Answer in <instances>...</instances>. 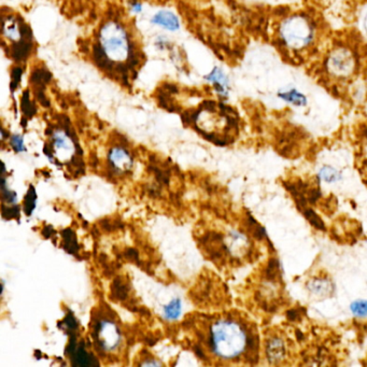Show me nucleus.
Masks as SVG:
<instances>
[{
  "mask_svg": "<svg viewBox=\"0 0 367 367\" xmlns=\"http://www.w3.org/2000/svg\"><path fill=\"white\" fill-rule=\"evenodd\" d=\"M320 34V25L313 14L304 10L289 12L276 25V45L291 59H302L315 50Z\"/></svg>",
  "mask_w": 367,
  "mask_h": 367,
  "instance_id": "f257e3e1",
  "label": "nucleus"
},
{
  "mask_svg": "<svg viewBox=\"0 0 367 367\" xmlns=\"http://www.w3.org/2000/svg\"><path fill=\"white\" fill-rule=\"evenodd\" d=\"M97 41V59L106 64V67H124L133 59L134 45L131 35L117 21L105 23L98 33Z\"/></svg>",
  "mask_w": 367,
  "mask_h": 367,
  "instance_id": "f03ea898",
  "label": "nucleus"
},
{
  "mask_svg": "<svg viewBox=\"0 0 367 367\" xmlns=\"http://www.w3.org/2000/svg\"><path fill=\"white\" fill-rule=\"evenodd\" d=\"M246 330L236 321L220 320L212 325L210 331V347L212 351L224 360L239 358L248 346Z\"/></svg>",
  "mask_w": 367,
  "mask_h": 367,
  "instance_id": "7ed1b4c3",
  "label": "nucleus"
},
{
  "mask_svg": "<svg viewBox=\"0 0 367 367\" xmlns=\"http://www.w3.org/2000/svg\"><path fill=\"white\" fill-rule=\"evenodd\" d=\"M358 69V53L347 43H335L323 57L322 70L325 75L337 83L354 79Z\"/></svg>",
  "mask_w": 367,
  "mask_h": 367,
  "instance_id": "20e7f679",
  "label": "nucleus"
},
{
  "mask_svg": "<svg viewBox=\"0 0 367 367\" xmlns=\"http://www.w3.org/2000/svg\"><path fill=\"white\" fill-rule=\"evenodd\" d=\"M93 335L97 345L105 351H112L121 342V332L110 320L97 321Z\"/></svg>",
  "mask_w": 367,
  "mask_h": 367,
  "instance_id": "39448f33",
  "label": "nucleus"
},
{
  "mask_svg": "<svg viewBox=\"0 0 367 367\" xmlns=\"http://www.w3.org/2000/svg\"><path fill=\"white\" fill-rule=\"evenodd\" d=\"M26 26L16 16L4 18L3 37L8 42L18 43L22 45L26 36Z\"/></svg>",
  "mask_w": 367,
  "mask_h": 367,
  "instance_id": "423d86ee",
  "label": "nucleus"
},
{
  "mask_svg": "<svg viewBox=\"0 0 367 367\" xmlns=\"http://www.w3.org/2000/svg\"><path fill=\"white\" fill-rule=\"evenodd\" d=\"M205 80L211 84L212 88L219 97L228 98L231 91L230 79L221 68L214 67L205 76Z\"/></svg>",
  "mask_w": 367,
  "mask_h": 367,
  "instance_id": "0eeeda50",
  "label": "nucleus"
},
{
  "mask_svg": "<svg viewBox=\"0 0 367 367\" xmlns=\"http://www.w3.org/2000/svg\"><path fill=\"white\" fill-rule=\"evenodd\" d=\"M276 96L284 104L294 108H305L308 106V97L298 88H281L278 91Z\"/></svg>",
  "mask_w": 367,
  "mask_h": 367,
  "instance_id": "6e6552de",
  "label": "nucleus"
},
{
  "mask_svg": "<svg viewBox=\"0 0 367 367\" xmlns=\"http://www.w3.org/2000/svg\"><path fill=\"white\" fill-rule=\"evenodd\" d=\"M109 162L113 168L119 173L131 170L133 167V158L127 150L122 146H115L109 152Z\"/></svg>",
  "mask_w": 367,
  "mask_h": 367,
  "instance_id": "1a4fd4ad",
  "label": "nucleus"
},
{
  "mask_svg": "<svg viewBox=\"0 0 367 367\" xmlns=\"http://www.w3.org/2000/svg\"><path fill=\"white\" fill-rule=\"evenodd\" d=\"M151 23L153 25L158 26L168 32H177L180 30V21H179L178 16L174 12L168 11V10H161V11L156 12L151 18Z\"/></svg>",
  "mask_w": 367,
  "mask_h": 367,
  "instance_id": "9d476101",
  "label": "nucleus"
},
{
  "mask_svg": "<svg viewBox=\"0 0 367 367\" xmlns=\"http://www.w3.org/2000/svg\"><path fill=\"white\" fill-rule=\"evenodd\" d=\"M74 141L65 131L57 129L53 133L52 146L55 153H70L74 152Z\"/></svg>",
  "mask_w": 367,
  "mask_h": 367,
  "instance_id": "9b49d317",
  "label": "nucleus"
},
{
  "mask_svg": "<svg viewBox=\"0 0 367 367\" xmlns=\"http://www.w3.org/2000/svg\"><path fill=\"white\" fill-rule=\"evenodd\" d=\"M72 364L75 366H91V365H98V363L95 360L94 356H91L86 352L84 348V344L82 342L81 345L78 346L75 352L71 354Z\"/></svg>",
  "mask_w": 367,
  "mask_h": 367,
  "instance_id": "f8f14e48",
  "label": "nucleus"
},
{
  "mask_svg": "<svg viewBox=\"0 0 367 367\" xmlns=\"http://www.w3.org/2000/svg\"><path fill=\"white\" fill-rule=\"evenodd\" d=\"M181 311H182V303L179 298H175L164 307L165 319L168 321L177 320L180 317Z\"/></svg>",
  "mask_w": 367,
  "mask_h": 367,
  "instance_id": "ddd939ff",
  "label": "nucleus"
},
{
  "mask_svg": "<svg viewBox=\"0 0 367 367\" xmlns=\"http://www.w3.org/2000/svg\"><path fill=\"white\" fill-rule=\"evenodd\" d=\"M284 352H286V348L281 340L274 338L268 342L267 354L271 360H280L284 358Z\"/></svg>",
  "mask_w": 367,
  "mask_h": 367,
  "instance_id": "4468645a",
  "label": "nucleus"
},
{
  "mask_svg": "<svg viewBox=\"0 0 367 367\" xmlns=\"http://www.w3.org/2000/svg\"><path fill=\"white\" fill-rule=\"evenodd\" d=\"M64 246H65L66 250L69 253H76V251L79 249L78 247L77 239H76L75 233L72 232L71 230L64 231Z\"/></svg>",
  "mask_w": 367,
  "mask_h": 367,
  "instance_id": "2eb2a0df",
  "label": "nucleus"
},
{
  "mask_svg": "<svg viewBox=\"0 0 367 367\" xmlns=\"http://www.w3.org/2000/svg\"><path fill=\"white\" fill-rule=\"evenodd\" d=\"M36 191H35L34 187L30 185V190H28V195L25 197V203H24V210H25V214L30 216L34 211L35 208H36Z\"/></svg>",
  "mask_w": 367,
  "mask_h": 367,
  "instance_id": "dca6fc26",
  "label": "nucleus"
},
{
  "mask_svg": "<svg viewBox=\"0 0 367 367\" xmlns=\"http://www.w3.org/2000/svg\"><path fill=\"white\" fill-rule=\"evenodd\" d=\"M113 296L117 300L124 301L127 298V294H129V289L125 286L123 282L120 281V279L115 280L112 286Z\"/></svg>",
  "mask_w": 367,
  "mask_h": 367,
  "instance_id": "f3484780",
  "label": "nucleus"
},
{
  "mask_svg": "<svg viewBox=\"0 0 367 367\" xmlns=\"http://www.w3.org/2000/svg\"><path fill=\"white\" fill-rule=\"evenodd\" d=\"M351 310L356 317L367 318V301H358L351 305Z\"/></svg>",
  "mask_w": 367,
  "mask_h": 367,
  "instance_id": "a211bd4d",
  "label": "nucleus"
},
{
  "mask_svg": "<svg viewBox=\"0 0 367 367\" xmlns=\"http://www.w3.org/2000/svg\"><path fill=\"white\" fill-rule=\"evenodd\" d=\"M3 199L4 201H6L9 204H13V205L16 203V201H18V197H16V192H12L10 191L9 189H7L5 178H3Z\"/></svg>",
  "mask_w": 367,
  "mask_h": 367,
  "instance_id": "6ab92c4d",
  "label": "nucleus"
},
{
  "mask_svg": "<svg viewBox=\"0 0 367 367\" xmlns=\"http://www.w3.org/2000/svg\"><path fill=\"white\" fill-rule=\"evenodd\" d=\"M10 144H11L12 148H13L14 151L20 152L25 151L26 148L24 146V141H23V137L20 135H13L10 139Z\"/></svg>",
  "mask_w": 367,
  "mask_h": 367,
  "instance_id": "aec40b11",
  "label": "nucleus"
},
{
  "mask_svg": "<svg viewBox=\"0 0 367 367\" xmlns=\"http://www.w3.org/2000/svg\"><path fill=\"white\" fill-rule=\"evenodd\" d=\"M321 175H322L323 179L325 181H329V182H332V181H336L339 177L337 171L335 169L331 168V167H325L321 171Z\"/></svg>",
  "mask_w": 367,
  "mask_h": 367,
  "instance_id": "412c9836",
  "label": "nucleus"
},
{
  "mask_svg": "<svg viewBox=\"0 0 367 367\" xmlns=\"http://www.w3.org/2000/svg\"><path fill=\"white\" fill-rule=\"evenodd\" d=\"M310 289L315 293L325 292V291H327V284L325 281H322V280H318V281H315L311 284Z\"/></svg>",
  "mask_w": 367,
  "mask_h": 367,
  "instance_id": "4be33fe9",
  "label": "nucleus"
},
{
  "mask_svg": "<svg viewBox=\"0 0 367 367\" xmlns=\"http://www.w3.org/2000/svg\"><path fill=\"white\" fill-rule=\"evenodd\" d=\"M64 323H65L66 327H67L68 329L71 330V331H74V330H76L78 327L77 320H76L75 317L71 315H68L67 317L65 318Z\"/></svg>",
  "mask_w": 367,
  "mask_h": 367,
  "instance_id": "5701e85b",
  "label": "nucleus"
},
{
  "mask_svg": "<svg viewBox=\"0 0 367 367\" xmlns=\"http://www.w3.org/2000/svg\"><path fill=\"white\" fill-rule=\"evenodd\" d=\"M8 219L18 218V207L14 205L13 207L8 208Z\"/></svg>",
  "mask_w": 367,
  "mask_h": 367,
  "instance_id": "b1692460",
  "label": "nucleus"
},
{
  "mask_svg": "<svg viewBox=\"0 0 367 367\" xmlns=\"http://www.w3.org/2000/svg\"><path fill=\"white\" fill-rule=\"evenodd\" d=\"M131 10L134 12V13H140L142 11V5L138 1H135V3L132 4Z\"/></svg>",
  "mask_w": 367,
  "mask_h": 367,
  "instance_id": "393cba45",
  "label": "nucleus"
},
{
  "mask_svg": "<svg viewBox=\"0 0 367 367\" xmlns=\"http://www.w3.org/2000/svg\"><path fill=\"white\" fill-rule=\"evenodd\" d=\"M127 257H129L131 260H135V261H137L138 260V253L137 251L134 250V249H129V250H127Z\"/></svg>",
  "mask_w": 367,
  "mask_h": 367,
  "instance_id": "a878e982",
  "label": "nucleus"
}]
</instances>
